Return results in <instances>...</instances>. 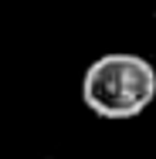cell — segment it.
Instances as JSON below:
<instances>
[{
    "label": "cell",
    "instance_id": "1",
    "mask_svg": "<svg viewBox=\"0 0 156 159\" xmlns=\"http://www.w3.org/2000/svg\"><path fill=\"white\" fill-rule=\"evenodd\" d=\"M82 102L98 119L125 122L143 115L156 102V68L143 54L112 51L85 68L82 78Z\"/></svg>",
    "mask_w": 156,
    "mask_h": 159
},
{
    "label": "cell",
    "instance_id": "2",
    "mask_svg": "<svg viewBox=\"0 0 156 159\" xmlns=\"http://www.w3.org/2000/svg\"><path fill=\"white\" fill-rule=\"evenodd\" d=\"M153 7H156V3H153Z\"/></svg>",
    "mask_w": 156,
    "mask_h": 159
}]
</instances>
